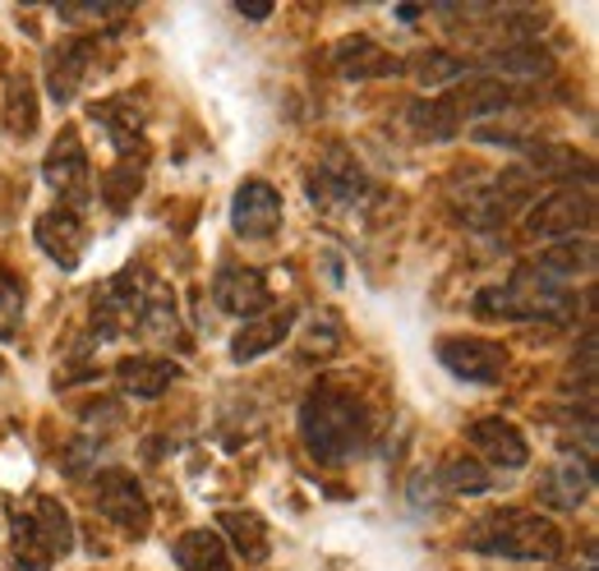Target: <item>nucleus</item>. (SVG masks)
Returning <instances> with one entry per match:
<instances>
[{
  "label": "nucleus",
  "mask_w": 599,
  "mask_h": 571,
  "mask_svg": "<svg viewBox=\"0 0 599 571\" xmlns=\"http://www.w3.org/2000/svg\"><path fill=\"white\" fill-rule=\"evenodd\" d=\"M300 438L313 461L346 465L369 448V410L356 397V388L323 378L305 401H300Z\"/></svg>",
  "instance_id": "f257e3e1"
},
{
  "label": "nucleus",
  "mask_w": 599,
  "mask_h": 571,
  "mask_svg": "<svg viewBox=\"0 0 599 571\" xmlns=\"http://www.w3.org/2000/svg\"><path fill=\"white\" fill-rule=\"evenodd\" d=\"M461 544L480 558H508V562H558L562 558V530L526 507H493L466 525Z\"/></svg>",
  "instance_id": "f03ea898"
},
{
  "label": "nucleus",
  "mask_w": 599,
  "mask_h": 571,
  "mask_svg": "<svg viewBox=\"0 0 599 571\" xmlns=\"http://www.w3.org/2000/svg\"><path fill=\"white\" fill-rule=\"evenodd\" d=\"M595 227V194L590 189H577V184H558L540 203H530L526 212V236L530 240H577V236H590Z\"/></svg>",
  "instance_id": "7ed1b4c3"
},
{
  "label": "nucleus",
  "mask_w": 599,
  "mask_h": 571,
  "mask_svg": "<svg viewBox=\"0 0 599 571\" xmlns=\"http://www.w3.org/2000/svg\"><path fill=\"white\" fill-rule=\"evenodd\" d=\"M438 364L457 373L461 383L498 388L512 373V351L493 337H443L438 341Z\"/></svg>",
  "instance_id": "20e7f679"
},
{
  "label": "nucleus",
  "mask_w": 599,
  "mask_h": 571,
  "mask_svg": "<svg viewBox=\"0 0 599 571\" xmlns=\"http://www.w3.org/2000/svg\"><path fill=\"white\" fill-rule=\"evenodd\" d=\"M502 291L512 295L517 313H521V323L526 319H545V323H567L577 313V295L567 291L562 281H553L549 272H540L535 263H521L512 272V281L502 286Z\"/></svg>",
  "instance_id": "39448f33"
},
{
  "label": "nucleus",
  "mask_w": 599,
  "mask_h": 571,
  "mask_svg": "<svg viewBox=\"0 0 599 571\" xmlns=\"http://www.w3.org/2000/svg\"><path fill=\"white\" fill-rule=\"evenodd\" d=\"M92 502H98V512L120 525L124 534L143 539L148 525H152V502L143 493V484L134 480L130 470H102L98 480H92Z\"/></svg>",
  "instance_id": "423d86ee"
},
{
  "label": "nucleus",
  "mask_w": 599,
  "mask_h": 571,
  "mask_svg": "<svg viewBox=\"0 0 599 571\" xmlns=\"http://www.w3.org/2000/svg\"><path fill=\"white\" fill-rule=\"evenodd\" d=\"M281 217H287V208H281L277 184H268L259 176L240 180L236 199H231V231L240 240H268V236H277Z\"/></svg>",
  "instance_id": "0eeeda50"
},
{
  "label": "nucleus",
  "mask_w": 599,
  "mask_h": 571,
  "mask_svg": "<svg viewBox=\"0 0 599 571\" xmlns=\"http://www.w3.org/2000/svg\"><path fill=\"white\" fill-rule=\"evenodd\" d=\"M42 176H47V184L56 189L60 199V208H79L83 199H88V152H83V139H79V130H60L56 139H51V152H47V162H42Z\"/></svg>",
  "instance_id": "6e6552de"
},
{
  "label": "nucleus",
  "mask_w": 599,
  "mask_h": 571,
  "mask_svg": "<svg viewBox=\"0 0 599 571\" xmlns=\"http://www.w3.org/2000/svg\"><path fill=\"white\" fill-rule=\"evenodd\" d=\"M212 300L217 309L236 313V319H259V313L272 309V291H268V277L259 268H244V263H227L217 268V281H212Z\"/></svg>",
  "instance_id": "1a4fd4ad"
},
{
  "label": "nucleus",
  "mask_w": 599,
  "mask_h": 571,
  "mask_svg": "<svg viewBox=\"0 0 599 571\" xmlns=\"http://www.w3.org/2000/svg\"><path fill=\"white\" fill-rule=\"evenodd\" d=\"M466 442L476 448V461H489L498 470H521L530 465V442L526 433L512 424V420H502V415H485L466 429Z\"/></svg>",
  "instance_id": "9d476101"
},
{
  "label": "nucleus",
  "mask_w": 599,
  "mask_h": 571,
  "mask_svg": "<svg viewBox=\"0 0 599 571\" xmlns=\"http://www.w3.org/2000/svg\"><path fill=\"white\" fill-rule=\"evenodd\" d=\"M33 236H38L42 253H47L56 268H66V272L79 268L88 231H83V221H79L74 208H51V212H42V217H38V227H33Z\"/></svg>",
  "instance_id": "9b49d317"
},
{
  "label": "nucleus",
  "mask_w": 599,
  "mask_h": 571,
  "mask_svg": "<svg viewBox=\"0 0 599 571\" xmlns=\"http://www.w3.org/2000/svg\"><path fill=\"white\" fill-rule=\"evenodd\" d=\"M517 102H521L517 88L498 83V79H461L448 92V107H452L457 124H466V120H502V111H512Z\"/></svg>",
  "instance_id": "f8f14e48"
},
{
  "label": "nucleus",
  "mask_w": 599,
  "mask_h": 571,
  "mask_svg": "<svg viewBox=\"0 0 599 571\" xmlns=\"http://www.w3.org/2000/svg\"><path fill=\"white\" fill-rule=\"evenodd\" d=\"M590 489H595V470H590V461H577L572 452L558 457L540 474V502L553 507V512H577V507L590 498Z\"/></svg>",
  "instance_id": "ddd939ff"
},
{
  "label": "nucleus",
  "mask_w": 599,
  "mask_h": 571,
  "mask_svg": "<svg viewBox=\"0 0 599 571\" xmlns=\"http://www.w3.org/2000/svg\"><path fill=\"white\" fill-rule=\"evenodd\" d=\"M291 323H296V309H291V304H281V309L272 304L268 313L249 319V323L231 337V360H236V364H249V360L277 351V345L291 337Z\"/></svg>",
  "instance_id": "4468645a"
},
{
  "label": "nucleus",
  "mask_w": 599,
  "mask_h": 571,
  "mask_svg": "<svg viewBox=\"0 0 599 571\" xmlns=\"http://www.w3.org/2000/svg\"><path fill=\"white\" fill-rule=\"evenodd\" d=\"M23 525H28V534H33V544L42 549L47 562L74 553V521H70V512L56 498H38L33 512L23 517Z\"/></svg>",
  "instance_id": "2eb2a0df"
},
{
  "label": "nucleus",
  "mask_w": 599,
  "mask_h": 571,
  "mask_svg": "<svg viewBox=\"0 0 599 571\" xmlns=\"http://www.w3.org/2000/svg\"><path fill=\"white\" fill-rule=\"evenodd\" d=\"M489 70L498 74V83H545L553 74V56L540 42H508L489 56Z\"/></svg>",
  "instance_id": "dca6fc26"
},
{
  "label": "nucleus",
  "mask_w": 599,
  "mask_h": 571,
  "mask_svg": "<svg viewBox=\"0 0 599 571\" xmlns=\"http://www.w3.org/2000/svg\"><path fill=\"white\" fill-rule=\"evenodd\" d=\"M332 60H337L341 79H351V83L383 79V74H397V70H401V60H397V56H388L383 47H378L373 38H365V33L341 38V42H337V51H332Z\"/></svg>",
  "instance_id": "f3484780"
},
{
  "label": "nucleus",
  "mask_w": 599,
  "mask_h": 571,
  "mask_svg": "<svg viewBox=\"0 0 599 571\" xmlns=\"http://www.w3.org/2000/svg\"><path fill=\"white\" fill-rule=\"evenodd\" d=\"M176 378H180V364L162 360V355H130V360L116 364V383L130 397H139V401H157Z\"/></svg>",
  "instance_id": "a211bd4d"
},
{
  "label": "nucleus",
  "mask_w": 599,
  "mask_h": 571,
  "mask_svg": "<svg viewBox=\"0 0 599 571\" xmlns=\"http://www.w3.org/2000/svg\"><path fill=\"white\" fill-rule=\"evenodd\" d=\"M176 567L180 571H231V549H227V539L208 525L184 530L176 539Z\"/></svg>",
  "instance_id": "6ab92c4d"
},
{
  "label": "nucleus",
  "mask_w": 599,
  "mask_h": 571,
  "mask_svg": "<svg viewBox=\"0 0 599 571\" xmlns=\"http://www.w3.org/2000/svg\"><path fill=\"white\" fill-rule=\"evenodd\" d=\"M92 124H102L107 139L116 143L120 157H134L139 152V134H143V116L134 107V98H107L92 107Z\"/></svg>",
  "instance_id": "aec40b11"
},
{
  "label": "nucleus",
  "mask_w": 599,
  "mask_h": 571,
  "mask_svg": "<svg viewBox=\"0 0 599 571\" xmlns=\"http://www.w3.org/2000/svg\"><path fill=\"white\" fill-rule=\"evenodd\" d=\"M217 534L227 539V549L240 553L244 562H263L268 558V521L259 512H222L217 517Z\"/></svg>",
  "instance_id": "412c9836"
},
{
  "label": "nucleus",
  "mask_w": 599,
  "mask_h": 571,
  "mask_svg": "<svg viewBox=\"0 0 599 571\" xmlns=\"http://www.w3.org/2000/svg\"><path fill=\"white\" fill-rule=\"evenodd\" d=\"M406 74H411L420 88H457L461 79H470V66L457 51L429 47V51H416L411 60H406Z\"/></svg>",
  "instance_id": "4be33fe9"
},
{
  "label": "nucleus",
  "mask_w": 599,
  "mask_h": 571,
  "mask_svg": "<svg viewBox=\"0 0 599 571\" xmlns=\"http://www.w3.org/2000/svg\"><path fill=\"white\" fill-rule=\"evenodd\" d=\"M535 268L540 272H549L553 281H562V277H586V272H595V240L590 236H581V240H558V244H549L540 259H535Z\"/></svg>",
  "instance_id": "5701e85b"
},
{
  "label": "nucleus",
  "mask_w": 599,
  "mask_h": 571,
  "mask_svg": "<svg viewBox=\"0 0 599 571\" xmlns=\"http://www.w3.org/2000/svg\"><path fill=\"white\" fill-rule=\"evenodd\" d=\"M6 130H10V139L38 134V88L28 74H10V83H6Z\"/></svg>",
  "instance_id": "b1692460"
},
{
  "label": "nucleus",
  "mask_w": 599,
  "mask_h": 571,
  "mask_svg": "<svg viewBox=\"0 0 599 571\" xmlns=\"http://www.w3.org/2000/svg\"><path fill=\"white\" fill-rule=\"evenodd\" d=\"M88 66H92V47H88V42L60 47V51L51 56V70H47L51 98H56V102H70L74 92H79V83H83V74H88Z\"/></svg>",
  "instance_id": "393cba45"
},
{
  "label": "nucleus",
  "mask_w": 599,
  "mask_h": 571,
  "mask_svg": "<svg viewBox=\"0 0 599 571\" xmlns=\"http://www.w3.org/2000/svg\"><path fill=\"white\" fill-rule=\"evenodd\" d=\"M438 484H443L448 493H461V498H480V493H489V489H493L485 461L466 457V452H457V457H448V461H443V470H438Z\"/></svg>",
  "instance_id": "a878e982"
},
{
  "label": "nucleus",
  "mask_w": 599,
  "mask_h": 571,
  "mask_svg": "<svg viewBox=\"0 0 599 571\" xmlns=\"http://www.w3.org/2000/svg\"><path fill=\"white\" fill-rule=\"evenodd\" d=\"M530 171H540V176H558L562 184H577V171L586 176V180H595L590 176V162L577 152V148H530Z\"/></svg>",
  "instance_id": "bb28decb"
},
{
  "label": "nucleus",
  "mask_w": 599,
  "mask_h": 571,
  "mask_svg": "<svg viewBox=\"0 0 599 571\" xmlns=\"http://www.w3.org/2000/svg\"><path fill=\"white\" fill-rule=\"evenodd\" d=\"M411 130L425 134V139H452L461 124H457L448 98H429V102L420 98V102H411Z\"/></svg>",
  "instance_id": "cd10ccee"
},
{
  "label": "nucleus",
  "mask_w": 599,
  "mask_h": 571,
  "mask_svg": "<svg viewBox=\"0 0 599 571\" xmlns=\"http://www.w3.org/2000/svg\"><path fill=\"white\" fill-rule=\"evenodd\" d=\"M139 167H134V157H120V162L102 176V199L111 212H130V203L139 199Z\"/></svg>",
  "instance_id": "c85d7f7f"
},
{
  "label": "nucleus",
  "mask_w": 599,
  "mask_h": 571,
  "mask_svg": "<svg viewBox=\"0 0 599 571\" xmlns=\"http://www.w3.org/2000/svg\"><path fill=\"white\" fill-rule=\"evenodd\" d=\"M341 351V319L337 313H319V319H309V328L300 332V355L305 360H328Z\"/></svg>",
  "instance_id": "c756f323"
},
{
  "label": "nucleus",
  "mask_w": 599,
  "mask_h": 571,
  "mask_svg": "<svg viewBox=\"0 0 599 571\" xmlns=\"http://www.w3.org/2000/svg\"><path fill=\"white\" fill-rule=\"evenodd\" d=\"M480 313V319H489V323H521V313H517V304H512V295L502 291V286H485V291L476 295V304H470Z\"/></svg>",
  "instance_id": "7c9ffc66"
},
{
  "label": "nucleus",
  "mask_w": 599,
  "mask_h": 571,
  "mask_svg": "<svg viewBox=\"0 0 599 571\" xmlns=\"http://www.w3.org/2000/svg\"><path fill=\"white\" fill-rule=\"evenodd\" d=\"M120 10H124L120 0H107V6H92V0H70V6H60V19H66V23H107Z\"/></svg>",
  "instance_id": "2f4dec72"
},
{
  "label": "nucleus",
  "mask_w": 599,
  "mask_h": 571,
  "mask_svg": "<svg viewBox=\"0 0 599 571\" xmlns=\"http://www.w3.org/2000/svg\"><path fill=\"white\" fill-rule=\"evenodd\" d=\"M19 313H23V281L14 272H0V319H6V328H14Z\"/></svg>",
  "instance_id": "473e14b6"
},
{
  "label": "nucleus",
  "mask_w": 599,
  "mask_h": 571,
  "mask_svg": "<svg viewBox=\"0 0 599 571\" xmlns=\"http://www.w3.org/2000/svg\"><path fill=\"white\" fill-rule=\"evenodd\" d=\"M236 10L249 19H268L272 14V0H236Z\"/></svg>",
  "instance_id": "72a5a7b5"
},
{
  "label": "nucleus",
  "mask_w": 599,
  "mask_h": 571,
  "mask_svg": "<svg viewBox=\"0 0 599 571\" xmlns=\"http://www.w3.org/2000/svg\"><path fill=\"white\" fill-rule=\"evenodd\" d=\"M553 571H595V558H581V562H577V558H567V562H558Z\"/></svg>",
  "instance_id": "f704fd0d"
},
{
  "label": "nucleus",
  "mask_w": 599,
  "mask_h": 571,
  "mask_svg": "<svg viewBox=\"0 0 599 571\" xmlns=\"http://www.w3.org/2000/svg\"><path fill=\"white\" fill-rule=\"evenodd\" d=\"M0 373H6V364H0Z\"/></svg>",
  "instance_id": "c9c22d12"
}]
</instances>
